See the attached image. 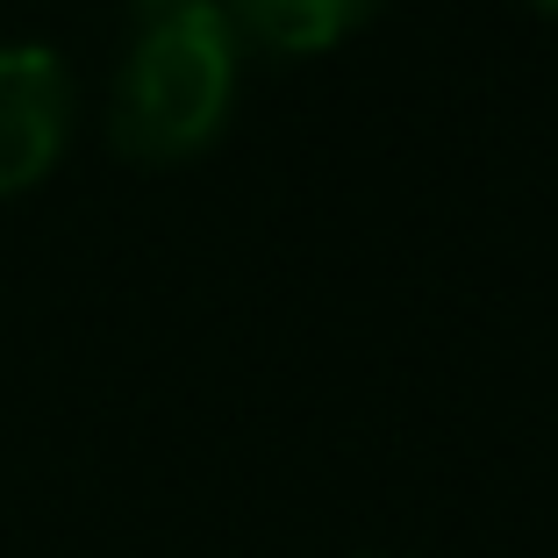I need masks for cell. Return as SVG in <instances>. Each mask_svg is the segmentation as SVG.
Instances as JSON below:
<instances>
[{
    "mask_svg": "<svg viewBox=\"0 0 558 558\" xmlns=\"http://www.w3.org/2000/svg\"><path fill=\"white\" fill-rule=\"evenodd\" d=\"M136 22H165V15H186V8H208V0H130Z\"/></svg>",
    "mask_w": 558,
    "mask_h": 558,
    "instance_id": "277c9868",
    "label": "cell"
},
{
    "mask_svg": "<svg viewBox=\"0 0 558 558\" xmlns=\"http://www.w3.org/2000/svg\"><path fill=\"white\" fill-rule=\"evenodd\" d=\"M530 8H537V15H558V0H530Z\"/></svg>",
    "mask_w": 558,
    "mask_h": 558,
    "instance_id": "5b68a950",
    "label": "cell"
},
{
    "mask_svg": "<svg viewBox=\"0 0 558 558\" xmlns=\"http://www.w3.org/2000/svg\"><path fill=\"white\" fill-rule=\"evenodd\" d=\"M72 136V72L50 44H0V194H22Z\"/></svg>",
    "mask_w": 558,
    "mask_h": 558,
    "instance_id": "7a4b0ae2",
    "label": "cell"
},
{
    "mask_svg": "<svg viewBox=\"0 0 558 558\" xmlns=\"http://www.w3.org/2000/svg\"><path fill=\"white\" fill-rule=\"evenodd\" d=\"M236 44L222 0L165 22H136V44L108 94V144L136 165H180L222 136L236 108Z\"/></svg>",
    "mask_w": 558,
    "mask_h": 558,
    "instance_id": "6da1fadb",
    "label": "cell"
},
{
    "mask_svg": "<svg viewBox=\"0 0 558 558\" xmlns=\"http://www.w3.org/2000/svg\"><path fill=\"white\" fill-rule=\"evenodd\" d=\"M379 8H387V0H222L230 29L251 36V44H265V50H279V58H308V50L344 44Z\"/></svg>",
    "mask_w": 558,
    "mask_h": 558,
    "instance_id": "3957f363",
    "label": "cell"
}]
</instances>
